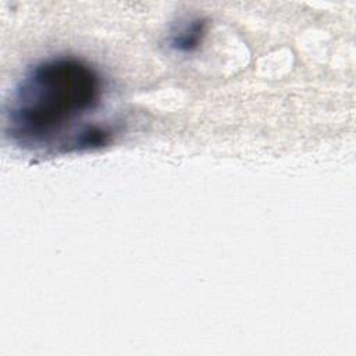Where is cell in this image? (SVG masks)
<instances>
[{
	"mask_svg": "<svg viewBox=\"0 0 356 356\" xmlns=\"http://www.w3.org/2000/svg\"><path fill=\"white\" fill-rule=\"evenodd\" d=\"M103 78L75 56H56L33 64L14 86L6 106V132L29 150L56 145L75 122L97 108Z\"/></svg>",
	"mask_w": 356,
	"mask_h": 356,
	"instance_id": "obj_1",
	"label": "cell"
},
{
	"mask_svg": "<svg viewBox=\"0 0 356 356\" xmlns=\"http://www.w3.org/2000/svg\"><path fill=\"white\" fill-rule=\"evenodd\" d=\"M207 32V21L203 17H192L179 21L168 33V47L178 54L195 53L203 43Z\"/></svg>",
	"mask_w": 356,
	"mask_h": 356,
	"instance_id": "obj_2",
	"label": "cell"
}]
</instances>
